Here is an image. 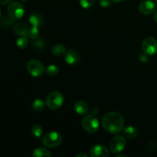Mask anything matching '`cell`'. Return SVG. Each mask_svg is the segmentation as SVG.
Here are the masks:
<instances>
[{
    "label": "cell",
    "mask_w": 157,
    "mask_h": 157,
    "mask_svg": "<svg viewBox=\"0 0 157 157\" xmlns=\"http://www.w3.org/2000/svg\"><path fill=\"white\" fill-rule=\"evenodd\" d=\"M38 28V27H36V26H32L31 29H29V31H28V36L30 38H32V39L38 38L40 33Z\"/></svg>",
    "instance_id": "cell-21"
},
{
    "label": "cell",
    "mask_w": 157,
    "mask_h": 157,
    "mask_svg": "<svg viewBox=\"0 0 157 157\" xmlns=\"http://www.w3.org/2000/svg\"><path fill=\"white\" fill-rule=\"evenodd\" d=\"M46 106L45 101H44L41 99H35V101L32 102V107L35 111L40 112L44 109Z\"/></svg>",
    "instance_id": "cell-18"
},
{
    "label": "cell",
    "mask_w": 157,
    "mask_h": 157,
    "mask_svg": "<svg viewBox=\"0 0 157 157\" xmlns=\"http://www.w3.org/2000/svg\"><path fill=\"white\" fill-rule=\"evenodd\" d=\"M64 95L59 91H53L49 94L45 100L46 106L51 110H58L64 104Z\"/></svg>",
    "instance_id": "cell-2"
},
{
    "label": "cell",
    "mask_w": 157,
    "mask_h": 157,
    "mask_svg": "<svg viewBox=\"0 0 157 157\" xmlns=\"http://www.w3.org/2000/svg\"><path fill=\"white\" fill-rule=\"evenodd\" d=\"M32 133L34 137H35L36 139L41 138L43 133V129L41 127V126L39 125V124H35V125H34L32 128Z\"/></svg>",
    "instance_id": "cell-19"
},
{
    "label": "cell",
    "mask_w": 157,
    "mask_h": 157,
    "mask_svg": "<svg viewBox=\"0 0 157 157\" xmlns=\"http://www.w3.org/2000/svg\"><path fill=\"white\" fill-rule=\"evenodd\" d=\"M45 72L49 76H55L59 72V68L55 64H50L45 68Z\"/></svg>",
    "instance_id": "cell-20"
},
{
    "label": "cell",
    "mask_w": 157,
    "mask_h": 157,
    "mask_svg": "<svg viewBox=\"0 0 157 157\" xmlns=\"http://www.w3.org/2000/svg\"><path fill=\"white\" fill-rule=\"evenodd\" d=\"M88 157V155L86 154V153H79V154L76 155V157Z\"/></svg>",
    "instance_id": "cell-27"
},
{
    "label": "cell",
    "mask_w": 157,
    "mask_h": 157,
    "mask_svg": "<svg viewBox=\"0 0 157 157\" xmlns=\"http://www.w3.org/2000/svg\"><path fill=\"white\" fill-rule=\"evenodd\" d=\"M32 156L34 157H51L52 153L46 148L44 147H38L35 149L32 153Z\"/></svg>",
    "instance_id": "cell-15"
},
{
    "label": "cell",
    "mask_w": 157,
    "mask_h": 157,
    "mask_svg": "<svg viewBox=\"0 0 157 157\" xmlns=\"http://www.w3.org/2000/svg\"><path fill=\"white\" fill-rule=\"evenodd\" d=\"M16 44L19 48L24 49L26 48L29 44V41H28L26 36H21V38H18L16 41Z\"/></svg>",
    "instance_id": "cell-22"
},
{
    "label": "cell",
    "mask_w": 157,
    "mask_h": 157,
    "mask_svg": "<svg viewBox=\"0 0 157 157\" xmlns=\"http://www.w3.org/2000/svg\"><path fill=\"white\" fill-rule=\"evenodd\" d=\"M156 9V3L151 0L143 1L139 5V11L141 14L144 15H148L155 12Z\"/></svg>",
    "instance_id": "cell-9"
},
{
    "label": "cell",
    "mask_w": 157,
    "mask_h": 157,
    "mask_svg": "<svg viewBox=\"0 0 157 157\" xmlns=\"http://www.w3.org/2000/svg\"><path fill=\"white\" fill-rule=\"evenodd\" d=\"M14 31L15 33L20 36H27L28 35V26L24 22H17L14 26Z\"/></svg>",
    "instance_id": "cell-13"
},
{
    "label": "cell",
    "mask_w": 157,
    "mask_h": 157,
    "mask_svg": "<svg viewBox=\"0 0 157 157\" xmlns=\"http://www.w3.org/2000/svg\"><path fill=\"white\" fill-rule=\"evenodd\" d=\"M156 3H157V0H156Z\"/></svg>",
    "instance_id": "cell-33"
},
{
    "label": "cell",
    "mask_w": 157,
    "mask_h": 157,
    "mask_svg": "<svg viewBox=\"0 0 157 157\" xmlns=\"http://www.w3.org/2000/svg\"><path fill=\"white\" fill-rule=\"evenodd\" d=\"M142 48L146 55H156L157 53V40L153 37H147L143 41Z\"/></svg>",
    "instance_id": "cell-8"
},
{
    "label": "cell",
    "mask_w": 157,
    "mask_h": 157,
    "mask_svg": "<svg viewBox=\"0 0 157 157\" xmlns=\"http://www.w3.org/2000/svg\"><path fill=\"white\" fill-rule=\"evenodd\" d=\"M100 5L102 7L107 8L111 5V0H100Z\"/></svg>",
    "instance_id": "cell-25"
},
{
    "label": "cell",
    "mask_w": 157,
    "mask_h": 157,
    "mask_svg": "<svg viewBox=\"0 0 157 157\" xmlns=\"http://www.w3.org/2000/svg\"><path fill=\"white\" fill-rule=\"evenodd\" d=\"M112 1L115 2H124V0H112Z\"/></svg>",
    "instance_id": "cell-29"
},
{
    "label": "cell",
    "mask_w": 157,
    "mask_h": 157,
    "mask_svg": "<svg viewBox=\"0 0 157 157\" xmlns=\"http://www.w3.org/2000/svg\"><path fill=\"white\" fill-rule=\"evenodd\" d=\"M74 109H75V112L78 114L85 115L88 113L89 106L85 101H79L75 103V106H74Z\"/></svg>",
    "instance_id": "cell-12"
},
{
    "label": "cell",
    "mask_w": 157,
    "mask_h": 157,
    "mask_svg": "<svg viewBox=\"0 0 157 157\" xmlns=\"http://www.w3.org/2000/svg\"><path fill=\"white\" fill-rule=\"evenodd\" d=\"M29 22L32 25V26H36V27H39L43 23V18L39 14H32L29 17Z\"/></svg>",
    "instance_id": "cell-17"
},
{
    "label": "cell",
    "mask_w": 157,
    "mask_h": 157,
    "mask_svg": "<svg viewBox=\"0 0 157 157\" xmlns=\"http://www.w3.org/2000/svg\"><path fill=\"white\" fill-rule=\"evenodd\" d=\"M153 19H154V21L157 23V10L155 12L154 16H153Z\"/></svg>",
    "instance_id": "cell-28"
},
{
    "label": "cell",
    "mask_w": 157,
    "mask_h": 157,
    "mask_svg": "<svg viewBox=\"0 0 157 157\" xmlns=\"http://www.w3.org/2000/svg\"><path fill=\"white\" fill-rule=\"evenodd\" d=\"M62 142V136L56 131H51L44 134L42 137V144L48 148L58 147Z\"/></svg>",
    "instance_id": "cell-3"
},
{
    "label": "cell",
    "mask_w": 157,
    "mask_h": 157,
    "mask_svg": "<svg viewBox=\"0 0 157 157\" xmlns=\"http://www.w3.org/2000/svg\"><path fill=\"white\" fill-rule=\"evenodd\" d=\"M102 126L107 132L116 134L124 129V118L118 112H108L103 117Z\"/></svg>",
    "instance_id": "cell-1"
},
{
    "label": "cell",
    "mask_w": 157,
    "mask_h": 157,
    "mask_svg": "<svg viewBox=\"0 0 157 157\" xmlns=\"http://www.w3.org/2000/svg\"><path fill=\"white\" fill-rule=\"evenodd\" d=\"M109 153L108 148L103 144L94 145L90 150V155L92 157H107Z\"/></svg>",
    "instance_id": "cell-10"
},
{
    "label": "cell",
    "mask_w": 157,
    "mask_h": 157,
    "mask_svg": "<svg viewBox=\"0 0 157 157\" xmlns=\"http://www.w3.org/2000/svg\"><path fill=\"white\" fill-rule=\"evenodd\" d=\"M12 0H0V5H2V6H5L6 4H9Z\"/></svg>",
    "instance_id": "cell-26"
},
{
    "label": "cell",
    "mask_w": 157,
    "mask_h": 157,
    "mask_svg": "<svg viewBox=\"0 0 157 157\" xmlns=\"http://www.w3.org/2000/svg\"><path fill=\"white\" fill-rule=\"evenodd\" d=\"M24 14V6L18 2H13L8 7V15L13 21L21 18Z\"/></svg>",
    "instance_id": "cell-5"
},
{
    "label": "cell",
    "mask_w": 157,
    "mask_h": 157,
    "mask_svg": "<svg viewBox=\"0 0 157 157\" xmlns=\"http://www.w3.org/2000/svg\"><path fill=\"white\" fill-rule=\"evenodd\" d=\"M124 134L127 139L133 140L137 136L138 131L136 127H133V126H127L124 129Z\"/></svg>",
    "instance_id": "cell-14"
},
{
    "label": "cell",
    "mask_w": 157,
    "mask_h": 157,
    "mask_svg": "<svg viewBox=\"0 0 157 157\" xmlns=\"http://www.w3.org/2000/svg\"><path fill=\"white\" fill-rule=\"evenodd\" d=\"M80 55L76 50H69L64 55V60L67 64L70 65L76 64L79 61Z\"/></svg>",
    "instance_id": "cell-11"
},
{
    "label": "cell",
    "mask_w": 157,
    "mask_h": 157,
    "mask_svg": "<svg viewBox=\"0 0 157 157\" xmlns=\"http://www.w3.org/2000/svg\"><path fill=\"white\" fill-rule=\"evenodd\" d=\"M27 70L29 73L35 78H38L43 75L45 69L43 64L38 60H31L27 64Z\"/></svg>",
    "instance_id": "cell-6"
},
{
    "label": "cell",
    "mask_w": 157,
    "mask_h": 157,
    "mask_svg": "<svg viewBox=\"0 0 157 157\" xmlns=\"http://www.w3.org/2000/svg\"><path fill=\"white\" fill-rule=\"evenodd\" d=\"M22 1H27V0H22Z\"/></svg>",
    "instance_id": "cell-32"
},
{
    "label": "cell",
    "mask_w": 157,
    "mask_h": 157,
    "mask_svg": "<svg viewBox=\"0 0 157 157\" xmlns=\"http://www.w3.org/2000/svg\"><path fill=\"white\" fill-rule=\"evenodd\" d=\"M95 0H80V4L84 9H90L94 4Z\"/></svg>",
    "instance_id": "cell-24"
},
{
    "label": "cell",
    "mask_w": 157,
    "mask_h": 157,
    "mask_svg": "<svg viewBox=\"0 0 157 157\" xmlns=\"http://www.w3.org/2000/svg\"><path fill=\"white\" fill-rule=\"evenodd\" d=\"M126 139L124 136L117 135L114 136L110 142V151L115 154L121 153L124 150L126 147Z\"/></svg>",
    "instance_id": "cell-7"
},
{
    "label": "cell",
    "mask_w": 157,
    "mask_h": 157,
    "mask_svg": "<svg viewBox=\"0 0 157 157\" xmlns=\"http://www.w3.org/2000/svg\"><path fill=\"white\" fill-rule=\"evenodd\" d=\"M0 17H1V9H0Z\"/></svg>",
    "instance_id": "cell-31"
},
{
    "label": "cell",
    "mask_w": 157,
    "mask_h": 157,
    "mask_svg": "<svg viewBox=\"0 0 157 157\" xmlns=\"http://www.w3.org/2000/svg\"><path fill=\"white\" fill-rule=\"evenodd\" d=\"M52 52L54 55L59 57L65 55V53L67 52V50H66V48L63 44H57L52 47Z\"/></svg>",
    "instance_id": "cell-16"
},
{
    "label": "cell",
    "mask_w": 157,
    "mask_h": 157,
    "mask_svg": "<svg viewBox=\"0 0 157 157\" xmlns=\"http://www.w3.org/2000/svg\"><path fill=\"white\" fill-rule=\"evenodd\" d=\"M33 44L38 49H44L45 47V42L42 38H35L33 41Z\"/></svg>",
    "instance_id": "cell-23"
},
{
    "label": "cell",
    "mask_w": 157,
    "mask_h": 157,
    "mask_svg": "<svg viewBox=\"0 0 157 157\" xmlns=\"http://www.w3.org/2000/svg\"><path fill=\"white\" fill-rule=\"evenodd\" d=\"M81 124L84 130L89 133H95L99 130V121L94 114L86 115L83 118Z\"/></svg>",
    "instance_id": "cell-4"
},
{
    "label": "cell",
    "mask_w": 157,
    "mask_h": 157,
    "mask_svg": "<svg viewBox=\"0 0 157 157\" xmlns=\"http://www.w3.org/2000/svg\"><path fill=\"white\" fill-rule=\"evenodd\" d=\"M122 156H124V157H127L126 155H118L117 157H122Z\"/></svg>",
    "instance_id": "cell-30"
}]
</instances>
